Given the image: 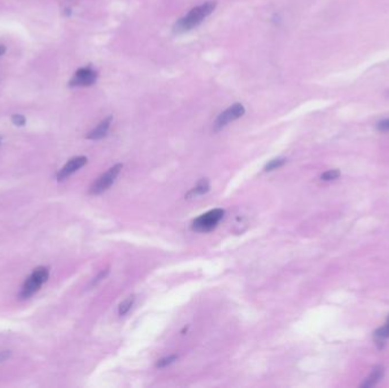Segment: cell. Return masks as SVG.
I'll return each mask as SVG.
<instances>
[{
	"label": "cell",
	"mask_w": 389,
	"mask_h": 388,
	"mask_svg": "<svg viewBox=\"0 0 389 388\" xmlns=\"http://www.w3.org/2000/svg\"><path fill=\"white\" fill-rule=\"evenodd\" d=\"M225 215L223 209H214L196 217L191 224V229L196 233H209L215 229L220 221Z\"/></svg>",
	"instance_id": "2"
},
{
	"label": "cell",
	"mask_w": 389,
	"mask_h": 388,
	"mask_svg": "<svg viewBox=\"0 0 389 388\" xmlns=\"http://www.w3.org/2000/svg\"><path fill=\"white\" fill-rule=\"evenodd\" d=\"M112 119H113V117H108L105 119H103V121H101L99 124H98L96 128L92 130V131H90L88 133L87 138H88V139H91V140H99V139H103V138L106 137L108 131H110Z\"/></svg>",
	"instance_id": "7"
},
{
	"label": "cell",
	"mask_w": 389,
	"mask_h": 388,
	"mask_svg": "<svg viewBox=\"0 0 389 388\" xmlns=\"http://www.w3.org/2000/svg\"><path fill=\"white\" fill-rule=\"evenodd\" d=\"M134 300H136V296L131 295L128 297V298H125L124 300H123V302L120 303V305H119L120 317H123V315H125L126 313H128V312L131 310V307L133 306Z\"/></svg>",
	"instance_id": "12"
},
{
	"label": "cell",
	"mask_w": 389,
	"mask_h": 388,
	"mask_svg": "<svg viewBox=\"0 0 389 388\" xmlns=\"http://www.w3.org/2000/svg\"><path fill=\"white\" fill-rule=\"evenodd\" d=\"M10 355H12V353H10V351H1V352H0V363H3V362L8 360V358H10Z\"/></svg>",
	"instance_id": "19"
},
{
	"label": "cell",
	"mask_w": 389,
	"mask_h": 388,
	"mask_svg": "<svg viewBox=\"0 0 389 388\" xmlns=\"http://www.w3.org/2000/svg\"><path fill=\"white\" fill-rule=\"evenodd\" d=\"M245 114V107L241 104H234L232 106L228 107L227 110L223 111L219 117L216 118L215 122H214V131H220L223 128H225L229 123L236 121L239 118H241Z\"/></svg>",
	"instance_id": "4"
},
{
	"label": "cell",
	"mask_w": 389,
	"mask_h": 388,
	"mask_svg": "<svg viewBox=\"0 0 389 388\" xmlns=\"http://www.w3.org/2000/svg\"><path fill=\"white\" fill-rule=\"evenodd\" d=\"M340 177L339 170H329V171L323 172L321 175V180L323 181H332L336 180Z\"/></svg>",
	"instance_id": "15"
},
{
	"label": "cell",
	"mask_w": 389,
	"mask_h": 388,
	"mask_svg": "<svg viewBox=\"0 0 389 388\" xmlns=\"http://www.w3.org/2000/svg\"><path fill=\"white\" fill-rule=\"evenodd\" d=\"M209 189H210V184L209 182V180L202 179L198 181L197 184H196V186L192 188L187 195H185V198L191 199V198L199 197V196H203L209 193Z\"/></svg>",
	"instance_id": "9"
},
{
	"label": "cell",
	"mask_w": 389,
	"mask_h": 388,
	"mask_svg": "<svg viewBox=\"0 0 389 388\" xmlns=\"http://www.w3.org/2000/svg\"><path fill=\"white\" fill-rule=\"evenodd\" d=\"M123 169V164H116L108 170L107 172H105L103 176H100L98 179L92 183V186L90 187V194L91 195H100L110 189V187L115 182L116 178L119 177Z\"/></svg>",
	"instance_id": "3"
},
{
	"label": "cell",
	"mask_w": 389,
	"mask_h": 388,
	"mask_svg": "<svg viewBox=\"0 0 389 388\" xmlns=\"http://www.w3.org/2000/svg\"><path fill=\"white\" fill-rule=\"evenodd\" d=\"M0 144H1V137H0Z\"/></svg>",
	"instance_id": "21"
},
{
	"label": "cell",
	"mask_w": 389,
	"mask_h": 388,
	"mask_svg": "<svg viewBox=\"0 0 389 388\" xmlns=\"http://www.w3.org/2000/svg\"><path fill=\"white\" fill-rule=\"evenodd\" d=\"M389 338V317L387 319L386 324L383 327H380L379 329H377L373 333V339L376 342L378 349H383L385 346V343Z\"/></svg>",
	"instance_id": "10"
},
{
	"label": "cell",
	"mask_w": 389,
	"mask_h": 388,
	"mask_svg": "<svg viewBox=\"0 0 389 388\" xmlns=\"http://www.w3.org/2000/svg\"><path fill=\"white\" fill-rule=\"evenodd\" d=\"M377 129L379 130V131H381V132L389 131V119H383V121H380L379 123H378Z\"/></svg>",
	"instance_id": "18"
},
{
	"label": "cell",
	"mask_w": 389,
	"mask_h": 388,
	"mask_svg": "<svg viewBox=\"0 0 389 388\" xmlns=\"http://www.w3.org/2000/svg\"><path fill=\"white\" fill-rule=\"evenodd\" d=\"M108 273H110V270H108V269H106V270H104V271H101V272H100V273H99V274H98V275H97V277H96V278H94V279H93V280H92V282H91V286H96V285L98 284V282H100L101 280H103V279H105V278H106V277H107V274H108Z\"/></svg>",
	"instance_id": "17"
},
{
	"label": "cell",
	"mask_w": 389,
	"mask_h": 388,
	"mask_svg": "<svg viewBox=\"0 0 389 388\" xmlns=\"http://www.w3.org/2000/svg\"><path fill=\"white\" fill-rule=\"evenodd\" d=\"M177 360H178V355H176V354L169 355V357H165V358H161V360H158L157 363H156V368L164 369L166 367H169V365L173 364Z\"/></svg>",
	"instance_id": "14"
},
{
	"label": "cell",
	"mask_w": 389,
	"mask_h": 388,
	"mask_svg": "<svg viewBox=\"0 0 389 388\" xmlns=\"http://www.w3.org/2000/svg\"><path fill=\"white\" fill-rule=\"evenodd\" d=\"M5 52H6V48H5V46H2V45H0V57H1L3 54H5Z\"/></svg>",
	"instance_id": "20"
},
{
	"label": "cell",
	"mask_w": 389,
	"mask_h": 388,
	"mask_svg": "<svg viewBox=\"0 0 389 388\" xmlns=\"http://www.w3.org/2000/svg\"><path fill=\"white\" fill-rule=\"evenodd\" d=\"M384 375H385V368L383 365H377V367H374L372 369V371H371L370 375L366 377L364 382L361 384V387L370 388L376 386L377 384L384 378Z\"/></svg>",
	"instance_id": "8"
},
{
	"label": "cell",
	"mask_w": 389,
	"mask_h": 388,
	"mask_svg": "<svg viewBox=\"0 0 389 388\" xmlns=\"http://www.w3.org/2000/svg\"><path fill=\"white\" fill-rule=\"evenodd\" d=\"M287 159L283 158V157H278V158H273L271 159L270 162L267 163L264 166V171L265 172H271V171H274V170H277L279 168H281L286 164Z\"/></svg>",
	"instance_id": "13"
},
{
	"label": "cell",
	"mask_w": 389,
	"mask_h": 388,
	"mask_svg": "<svg viewBox=\"0 0 389 388\" xmlns=\"http://www.w3.org/2000/svg\"><path fill=\"white\" fill-rule=\"evenodd\" d=\"M88 162V158L86 156H78V157H74L68 161L66 164H65L63 168L60 170V172L57 173V180L61 181L64 179H66L67 177H70L71 175H73L74 172L78 171L81 168H83Z\"/></svg>",
	"instance_id": "6"
},
{
	"label": "cell",
	"mask_w": 389,
	"mask_h": 388,
	"mask_svg": "<svg viewBox=\"0 0 389 388\" xmlns=\"http://www.w3.org/2000/svg\"><path fill=\"white\" fill-rule=\"evenodd\" d=\"M31 277L42 286L47 280H48V278H49L48 268H45V267L37 268V269H34L33 272L31 273Z\"/></svg>",
	"instance_id": "11"
},
{
	"label": "cell",
	"mask_w": 389,
	"mask_h": 388,
	"mask_svg": "<svg viewBox=\"0 0 389 388\" xmlns=\"http://www.w3.org/2000/svg\"><path fill=\"white\" fill-rule=\"evenodd\" d=\"M216 7V1H206L195 8H192L187 15L178 20L174 24V32L177 33H183V32L190 31L204 21L207 16L214 12Z\"/></svg>",
	"instance_id": "1"
},
{
	"label": "cell",
	"mask_w": 389,
	"mask_h": 388,
	"mask_svg": "<svg viewBox=\"0 0 389 388\" xmlns=\"http://www.w3.org/2000/svg\"><path fill=\"white\" fill-rule=\"evenodd\" d=\"M12 121L14 124L17 126H23L25 123H27V119H25L23 115H21V114H15L12 117Z\"/></svg>",
	"instance_id": "16"
},
{
	"label": "cell",
	"mask_w": 389,
	"mask_h": 388,
	"mask_svg": "<svg viewBox=\"0 0 389 388\" xmlns=\"http://www.w3.org/2000/svg\"><path fill=\"white\" fill-rule=\"evenodd\" d=\"M98 78L97 72L92 67H82L75 72L71 80V87H89L92 86Z\"/></svg>",
	"instance_id": "5"
}]
</instances>
